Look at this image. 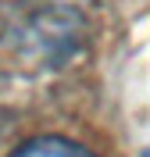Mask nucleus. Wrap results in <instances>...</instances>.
<instances>
[{"label":"nucleus","instance_id":"f257e3e1","mask_svg":"<svg viewBox=\"0 0 150 157\" xmlns=\"http://www.w3.org/2000/svg\"><path fill=\"white\" fill-rule=\"evenodd\" d=\"M11 157H97V154L86 150L82 143H71V139H61V136H40V139L21 143Z\"/></svg>","mask_w":150,"mask_h":157}]
</instances>
